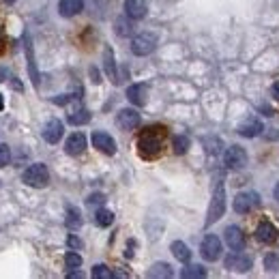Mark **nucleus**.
<instances>
[{
  "label": "nucleus",
  "mask_w": 279,
  "mask_h": 279,
  "mask_svg": "<svg viewBox=\"0 0 279 279\" xmlns=\"http://www.w3.org/2000/svg\"><path fill=\"white\" fill-rule=\"evenodd\" d=\"M223 211H226V191H223V185L219 183L217 187H215V193H213V200H211L209 215H206L204 226L209 228V226H213L215 221H219L223 217Z\"/></svg>",
  "instance_id": "1"
},
{
  "label": "nucleus",
  "mask_w": 279,
  "mask_h": 279,
  "mask_svg": "<svg viewBox=\"0 0 279 279\" xmlns=\"http://www.w3.org/2000/svg\"><path fill=\"white\" fill-rule=\"evenodd\" d=\"M138 146H140L142 157H155L161 152V148H164V136L155 133V131H146L140 136Z\"/></svg>",
  "instance_id": "2"
},
{
  "label": "nucleus",
  "mask_w": 279,
  "mask_h": 279,
  "mask_svg": "<svg viewBox=\"0 0 279 279\" xmlns=\"http://www.w3.org/2000/svg\"><path fill=\"white\" fill-rule=\"evenodd\" d=\"M22 181L28 185V187H46L50 183V172L46 164H32L24 170V176Z\"/></svg>",
  "instance_id": "3"
},
{
  "label": "nucleus",
  "mask_w": 279,
  "mask_h": 279,
  "mask_svg": "<svg viewBox=\"0 0 279 279\" xmlns=\"http://www.w3.org/2000/svg\"><path fill=\"white\" fill-rule=\"evenodd\" d=\"M157 48V34L155 32H140L131 41V52L136 56H148Z\"/></svg>",
  "instance_id": "4"
},
{
  "label": "nucleus",
  "mask_w": 279,
  "mask_h": 279,
  "mask_svg": "<svg viewBox=\"0 0 279 279\" xmlns=\"http://www.w3.org/2000/svg\"><path fill=\"white\" fill-rule=\"evenodd\" d=\"M223 164H226V168L230 170H241L247 166V152L243 146H238V144H234V146L226 148V152H223Z\"/></svg>",
  "instance_id": "5"
},
{
  "label": "nucleus",
  "mask_w": 279,
  "mask_h": 279,
  "mask_svg": "<svg viewBox=\"0 0 279 279\" xmlns=\"http://www.w3.org/2000/svg\"><path fill=\"white\" fill-rule=\"evenodd\" d=\"M200 254L206 262H215V260L221 258V241L215 236V234H206L200 247Z\"/></svg>",
  "instance_id": "6"
},
{
  "label": "nucleus",
  "mask_w": 279,
  "mask_h": 279,
  "mask_svg": "<svg viewBox=\"0 0 279 279\" xmlns=\"http://www.w3.org/2000/svg\"><path fill=\"white\" fill-rule=\"evenodd\" d=\"M258 204H260V195L256 191H243V193H238L236 197H234V211H236L238 215L249 213L251 209H256Z\"/></svg>",
  "instance_id": "7"
},
{
  "label": "nucleus",
  "mask_w": 279,
  "mask_h": 279,
  "mask_svg": "<svg viewBox=\"0 0 279 279\" xmlns=\"http://www.w3.org/2000/svg\"><path fill=\"white\" fill-rule=\"evenodd\" d=\"M223 238H226V245L232 251H243L245 249V234L238 226H228L223 230Z\"/></svg>",
  "instance_id": "8"
},
{
  "label": "nucleus",
  "mask_w": 279,
  "mask_h": 279,
  "mask_svg": "<svg viewBox=\"0 0 279 279\" xmlns=\"http://www.w3.org/2000/svg\"><path fill=\"white\" fill-rule=\"evenodd\" d=\"M93 146L97 150L105 152V155H114L116 152V142H114V138L110 136V133H105V131H95L93 133Z\"/></svg>",
  "instance_id": "9"
},
{
  "label": "nucleus",
  "mask_w": 279,
  "mask_h": 279,
  "mask_svg": "<svg viewBox=\"0 0 279 279\" xmlns=\"http://www.w3.org/2000/svg\"><path fill=\"white\" fill-rule=\"evenodd\" d=\"M116 121H118V127L125 129V131H131L136 129L140 125V114L138 110H131V107H125V110L118 112V116H116Z\"/></svg>",
  "instance_id": "10"
},
{
  "label": "nucleus",
  "mask_w": 279,
  "mask_h": 279,
  "mask_svg": "<svg viewBox=\"0 0 279 279\" xmlns=\"http://www.w3.org/2000/svg\"><path fill=\"white\" fill-rule=\"evenodd\" d=\"M226 268L230 271H238V273H247L251 268V258L249 256H243L241 251H234L226 258Z\"/></svg>",
  "instance_id": "11"
},
{
  "label": "nucleus",
  "mask_w": 279,
  "mask_h": 279,
  "mask_svg": "<svg viewBox=\"0 0 279 279\" xmlns=\"http://www.w3.org/2000/svg\"><path fill=\"white\" fill-rule=\"evenodd\" d=\"M236 131L241 133L243 138H256V136H260V133L264 131V127H262V123H260L256 116H249V118H245L238 125Z\"/></svg>",
  "instance_id": "12"
},
{
  "label": "nucleus",
  "mask_w": 279,
  "mask_h": 279,
  "mask_svg": "<svg viewBox=\"0 0 279 279\" xmlns=\"http://www.w3.org/2000/svg\"><path fill=\"white\" fill-rule=\"evenodd\" d=\"M62 131H65L62 123L58 118H52V121L46 123V127H43V140H46L48 144H58L60 138H62Z\"/></svg>",
  "instance_id": "13"
},
{
  "label": "nucleus",
  "mask_w": 279,
  "mask_h": 279,
  "mask_svg": "<svg viewBox=\"0 0 279 279\" xmlns=\"http://www.w3.org/2000/svg\"><path fill=\"white\" fill-rule=\"evenodd\" d=\"M65 150L71 157L82 155V152L86 150V136L84 133H73V136H69L67 142H65Z\"/></svg>",
  "instance_id": "14"
},
{
  "label": "nucleus",
  "mask_w": 279,
  "mask_h": 279,
  "mask_svg": "<svg viewBox=\"0 0 279 279\" xmlns=\"http://www.w3.org/2000/svg\"><path fill=\"white\" fill-rule=\"evenodd\" d=\"M146 11V0H125V15H129L131 20H142Z\"/></svg>",
  "instance_id": "15"
},
{
  "label": "nucleus",
  "mask_w": 279,
  "mask_h": 279,
  "mask_svg": "<svg viewBox=\"0 0 279 279\" xmlns=\"http://www.w3.org/2000/svg\"><path fill=\"white\" fill-rule=\"evenodd\" d=\"M127 99L133 103V105H144L148 101V88H146V84H133V86H129L127 88Z\"/></svg>",
  "instance_id": "16"
},
{
  "label": "nucleus",
  "mask_w": 279,
  "mask_h": 279,
  "mask_svg": "<svg viewBox=\"0 0 279 279\" xmlns=\"http://www.w3.org/2000/svg\"><path fill=\"white\" fill-rule=\"evenodd\" d=\"M82 11H84L82 0H60V5H58V13L62 17H73L77 13H82Z\"/></svg>",
  "instance_id": "17"
},
{
  "label": "nucleus",
  "mask_w": 279,
  "mask_h": 279,
  "mask_svg": "<svg viewBox=\"0 0 279 279\" xmlns=\"http://www.w3.org/2000/svg\"><path fill=\"white\" fill-rule=\"evenodd\" d=\"M256 238L260 241V243H273L275 238H277V228L273 226L271 221H262L260 226L256 228Z\"/></svg>",
  "instance_id": "18"
},
{
  "label": "nucleus",
  "mask_w": 279,
  "mask_h": 279,
  "mask_svg": "<svg viewBox=\"0 0 279 279\" xmlns=\"http://www.w3.org/2000/svg\"><path fill=\"white\" fill-rule=\"evenodd\" d=\"M26 58H28V69H30V77H32V84L34 88H39V73H37V62H34V54H32V46H30V39L26 37Z\"/></svg>",
  "instance_id": "19"
},
{
  "label": "nucleus",
  "mask_w": 279,
  "mask_h": 279,
  "mask_svg": "<svg viewBox=\"0 0 279 279\" xmlns=\"http://www.w3.org/2000/svg\"><path fill=\"white\" fill-rule=\"evenodd\" d=\"M170 249H172V254L178 262H189V260H191V249H189L183 241H174L172 245H170Z\"/></svg>",
  "instance_id": "20"
},
{
  "label": "nucleus",
  "mask_w": 279,
  "mask_h": 279,
  "mask_svg": "<svg viewBox=\"0 0 279 279\" xmlns=\"http://www.w3.org/2000/svg\"><path fill=\"white\" fill-rule=\"evenodd\" d=\"M65 223H67L69 230H79V228H82V213H79L77 209H73V206H69Z\"/></svg>",
  "instance_id": "21"
},
{
  "label": "nucleus",
  "mask_w": 279,
  "mask_h": 279,
  "mask_svg": "<svg viewBox=\"0 0 279 279\" xmlns=\"http://www.w3.org/2000/svg\"><path fill=\"white\" fill-rule=\"evenodd\" d=\"M114 26H116V34H118V37H129V34L133 32V24H131L129 15L118 17V20L114 22Z\"/></svg>",
  "instance_id": "22"
},
{
  "label": "nucleus",
  "mask_w": 279,
  "mask_h": 279,
  "mask_svg": "<svg viewBox=\"0 0 279 279\" xmlns=\"http://www.w3.org/2000/svg\"><path fill=\"white\" fill-rule=\"evenodd\" d=\"M95 223H97L99 228L112 226V223H114V213L107 211V209H99V211L95 213Z\"/></svg>",
  "instance_id": "23"
},
{
  "label": "nucleus",
  "mask_w": 279,
  "mask_h": 279,
  "mask_svg": "<svg viewBox=\"0 0 279 279\" xmlns=\"http://www.w3.org/2000/svg\"><path fill=\"white\" fill-rule=\"evenodd\" d=\"M181 277L185 279H200V277H206V268L200 266V264H189L181 271Z\"/></svg>",
  "instance_id": "24"
},
{
  "label": "nucleus",
  "mask_w": 279,
  "mask_h": 279,
  "mask_svg": "<svg viewBox=\"0 0 279 279\" xmlns=\"http://www.w3.org/2000/svg\"><path fill=\"white\" fill-rule=\"evenodd\" d=\"M103 60H105V73L112 77V82H121L118 79V75H116V65H114V54H112V50L107 48L105 50V54H103Z\"/></svg>",
  "instance_id": "25"
},
{
  "label": "nucleus",
  "mask_w": 279,
  "mask_h": 279,
  "mask_svg": "<svg viewBox=\"0 0 279 279\" xmlns=\"http://www.w3.org/2000/svg\"><path fill=\"white\" fill-rule=\"evenodd\" d=\"M88 121H91V112H88L86 107H79V110L69 114V123L75 125V127H77V125H86Z\"/></svg>",
  "instance_id": "26"
},
{
  "label": "nucleus",
  "mask_w": 279,
  "mask_h": 279,
  "mask_svg": "<svg viewBox=\"0 0 279 279\" xmlns=\"http://www.w3.org/2000/svg\"><path fill=\"white\" fill-rule=\"evenodd\" d=\"M172 266L166 264V262H157L152 264V268L148 271V277H172Z\"/></svg>",
  "instance_id": "27"
},
{
  "label": "nucleus",
  "mask_w": 279,
  "mask_h": 279,
  "mask_svg": "<svg viewBox=\"0 0 279 279\" xmlns=\"http://www.w3.org/2000/svg\"><path fill=\"white\" fill-rule=\"evenodd\" d=\"M204 146H206V152H209V155H219L221 148H223V142L217 136H211V138H204Z\"/></svg>",
  "instance_id": "28"
},
{
  "label": "nucleus",
  "mask_w": 279,
  "mask_h": 279,
  "mask_svg": "<svg viewBox=\"0 0 279 279\" xmlns=\"http://www.w3.org/2000/svg\"><path fill=\"white\" fill-rule=\"evenodd\" d=\"M172 144H174V152H176V155H185V152L189 150V146H191V140H189L187 136H176Z\"/></svg>",
  "instance_id": "29"
},
{
  "label": "nucleus",
  "mask_w": 279,
  "mask_h": 279,
  "mask_svg": "<svg viewBox=\"0 0 279 279\" xmlns=\"http://www.w3.org/2000/svg\"><path fill=\"white\" fill-rule=\"evenodd\" d=\"M264 266H266V271L279 273V254H268L264 258Z\"/></svg>",
  "instance_id": "30"
},
{
  "label": "nucleus",
  "mask_w": 279,
  "mask_h": 279,
  "mask_svg": "<svg viewBox=\"0 0 279 279\" xmlns=\"http://www.w3.org/2000/svg\"><path fill=\"white\" fill-rule=\"evenodd\" d=\"M65 264H67V268H79L82 266V256L75 254V251H69L65 256Z\"/></svg>",
  "instance_id": "31"
},
{
  "label": "nucleus",
  "mask_w": 279,
  "mask_h": 279,
  "mask_svg": "<svg viewBox=\"0 0 279 279\" xmlns=\"http://www.w3.org/2000/svg\"><path fill=\"white\" fill-rule=\"evenodd\" d=\"M114 273L107 268L105 264H97V266H93V277L95 279H110Z\"/></svg>",
  "instance_id": "32"
},
{
  "label": "nucleus",
  "mask_w": 279,
  "mask_h": 279,
  "mask_svg": "<svg viewBox=\"0 0 279 279\" xmlns=\"http://www.w3.org/2000/svg\"><path fill=\"white\" fill-rule=\"evenodd\" d=\"M9 161H11V148L7 144H0V168L9 166Z\"/></svg>",
  "instance_id": "33"
},
{
  "label": "nucleus",
  "mask_w": 279,
  "mask_h": 279,
  "mask_svg": "<svg viewBox=\"0 0 279 279\" xmlns=\"http://www.w3.org/2000/svg\"><path fill=\"white\" fill-rule=\"evenodd\" d=\"M86 202L91 204V206H93V204H103V202H105V195H103V193H93V195H88Z\"/></svg>",
  "instance_id": "34"
},
{
  "label": "nucleus",
  "mask_w": 279,
  "mask_h": 279,
  "mask_svg": "<svg viewBox=\"0 0 279 279\" xmlns=\"http://www.w3.org/2000/svg\"><path fill=\"white\" fill-rule=\"evenodd\" d=\"M69 247H73V249L82 247V241H79L77 236H73V234H71V236H69Z\"/></svg>",
  "instance_id": "35"
},
{
  "label": "nucleus",
  "mask_w": 279,
  "mask_h": 279,
  "mask_svg": "<svg viewBox=\"0 0 279 279\" xmlns=\"http://www.w3.org/2000/svg\"><path fill=\"white\" fill-rule=\"evenodd\" d=\"M271 93H273V97L277 99V101H279V82H275L273 84V88H271Z\"/></svg>",
  "instance_id": "36"
},
{
  "label": "nucleus",
  "mask_w": 279,
  "mask_h": 279,
  "mask_svg": "<svg viewBox=\"0 0 279 279\" xmlns=\"http://www.w3.org/2000/svg\"><path fill=\"white\" fill-rule=\"evenodd\" d=\"M3 43H5V32L0 28V52H3Z\"/></svg>",
  "instance_id": "37"
},
{
  "label": "nucleus",
  "mask_w": 279,
  "mask_h": 279,
  "mask_svg": "<svg viewBox=\"0 0 279 279\" xmlns=\"http://www.w3.org/2000/svg\"><path fill=\"white\" fill-rule=\"evenodd\" d=\"M69 277H71V279H73V277H79V279H82L84 275H82V273H79V271H73V273H69Z\"/></svg>",
  "instance_id": "38"
},
{
  "label": "nucleus",
  "mask_w": 279,
  "mask_h": 279,
  "mask_svg": "<svg viewBox=\"0 0 279 279\" xmlns=\"http://www.w3.org/2000/svg\"><path fill=\"white\" fill-rule=\"evenodd\" d=\"M275 200L279 202V183H277V187H275Z\"/></svg>",
  "instance_id": "39"
},
{
  "label": "nucleus",
  "mask_w": 279,
  "mask_h": 279,
  "mask_svg": "<svg viewBox=\"0 0 279 279\" xmlns=\"http://www.w3.org/2000/svg\"><path fill=\"white\" fill-rule=\"evenodd\" d=\"M5 107V101H3V95H0V110H3Z\"/></svg>",
  "instance_id": "40"
},
{
  "label": "nucleus",
  "mask_w": 279,
  "mask_h": 279,
  "mask_svg": "<svg viewBox=\"0 0 279 279\" xmlns=\"http://www.w3.org/2000/svg\"><path fill=\"white\" fill-rule=\"evenodd\" d=\"M5 75H7V73H5V71H3V69H0V79H3Z\"/></svg>",
  "instance_id": "41"
},
{
  "label": "nucleus",
  "mask_w": 279,
  "mask_h": 279,
  "mask_svg": "<svg viewBox=\"0 0 279 279\" xmlns=\"http://www.w3.org/2000/svg\"><path fill=\"white\" fill-rule=\"evenodd\" d=\"M7 3H15V0H7Z\"/></svg>",
  "instance_id": "42"
}]
</instances>
